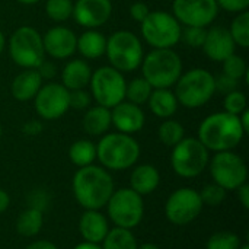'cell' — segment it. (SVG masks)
<instances>
[{"mask_svg": "<svg viewBox=\"0 0 249 249\" xmlns=\"http://www.w3.org/2000/svg\"><path fill=\"white\" fill-rule=\"evenodd\" d=\"M217 6L233 13L245 12L249 7V0H216Z\"/></svg>", "mask_w": 249, "mask_h": 249, "instance_id": "obj_41", "label": "cell"}, {"mask_svg": "<svg viewBox=\"0 0 249 249\" xmlns=\"http://www.w3.org/2000/svg\"><path fill=\"white\" fill-rule=\"evenodd\" d=\"M206 28L203 26H187L184 32H181V38L187 42V45L193 48H201L206 39Z\"/></svg>", "mask_w": 249, "mask_h": 249, "instance_id": "obj_38", "label": "cell"}, {"mask_svg": "<svg viewBox=\"0 0 249 249\" xmlns=\"http://www.w3.org/2000/svg\"><path fill=\"white\" fill-rule=\"evenodd\" d=\"M222 64H223V74H226L232 79H236V80L242 79L245 76V73L248 71L245 60L235 53L232 55H229L228 58H225L222 61Z\"/></svg>", "mask_w": 249, "mask_h": 249, "instance_id": "obj_35", "label": "cell"}, {"mask_svg": "<svg viewBox=\"0 0 249 249\" xmlns=\"http://www.w3.org/2000/svg\"><path fill=\"white\" fill-rule=\"evenodd\" d=\"M92 77V70L89 64L80 58L70 60L63 69V86L69 90L85 89Z\"/></svg>", "mask_w": 249, "mask_h": 249, "instance_id": "obj_23", "label": "cell"}, {"mask_svg": "<svg viewBox=\"0 0 249 249\" xmlns=\"http://www.w3.org/2000/svg\"><path fill=\"white\" fill-rule=\"evenodd\" d=\"M19 3H22V4H35V3H38L39 0H18Z\"/></svg>", "mask_w": 249, "mask_h": 249, "instance_id": "obj_52", "label": "cell"}, {"mask_svg": "<svg viewBox=\"0 0 249 249\" xmlns=\"http://www.w3.org/2000/svg\"><path fill=\"white\" fill-rule=\"evenodd\" d=\"M144 112L140 105L131 102H120L111 111V124L115 125L118 133L133 134L143 128L144 125Z\"/></svg>", "mask_w": 249, "mask_h": 249, "instance_id": "obj_18", "label": "cell"}, {"mask_svg": "<svg viewBox=\"0 0 249 249\" xmlns=\"http://www.w3.org/2000/svg\"><path fill=\"white\" fill-rule=\"evenodd\" d=\"M152 90V85L144 77H136L125 86V98L131 104L142 105L149 101Z\"/></svg>", "mask_w": 249, "mask_h": 249, "instance_id": "obj_30", "label": "cell"}, {"mask_svg": "<svg viewBox=\"0 0 249 249\" xmlns=\"http://www.w3.org/2000/svg\"><path fill=\"white\" fill-rule=\"evenodd\" d=\"M22 131L25 133V134H29V136H36V134H39L41 131H42V124L39 123V121H28L25 125H23V128H22Z\"/></svg>", "mask_w": 249, "mask_h": 249, "instance_id": "obj_44", "label": "cell"}, {"mask_svg": "<svg viewBox=\"0 0 249 249\" xmlns=\"http://www.w3.org/2000/svg\"><path fill=\"white\" fill-rule=\"evenodd\" d=\"M209 150L206 146L194 137L182 139L174 146L171 155V165L177 175L182 178H196L209 165Z\"/></svg>", "mask_w": 249, "mask_h": 249, "instance_id": "obj_8", "label": "cell"}, {"mask_svg": "<svg viewBox=\"0 0 249 249\" xmlns=\"http://www.w3.org/2000/svg\"><path fill=\"white\" fill-rule=\"evenodd\" d=\"M210 174L213 181L226 191L238 190L248 179V168L245 160L232 150L217 152L210 162Z\"/></svg>", "mask_w": 249, "mask_h": 249, "instance_id": "obj_12", "label": "cell"}, {"mask_svg": "<svg viewBox=\"0 0 249 249\" xmlns=\"http://www.w3.org/2000/svg\"><path fill=\"white\" fill-rule=\"evenodd\" d=\"M137 249H160L158 245H155V244H143V245H140V247H137Z\"/></svg>", "mask_w": 249, "mask_h": 249, "instance_id": "obj_50", "label": "cell"}, {"mask_svg": "<svg viewBox=\"0 0 249 249\" xmlns=\"http://www.w3.org/2000/svg\"><path fill=\"white\" fill-rule=\"evenodd\" d=\"M235 47L236 44L229 29L223 26H214L209 29L203 44V50L206 55L212 61H217V63H222L225 58L232 55L235 53Z\"/></svg>", "mask_w": 249, "mask_h": 249, "instance_id": "obj_19", "label": "cell"}, {"mask_svg": "<svg viewBox=\"0 0 249 249\" xmlns=\"http://www.w3.org/2000/svg\"><path fill=\"white\" fill-rule=\"evenodd\" d=\"M41 86H42V79L36 71V69H26L13 79L10 92L15 99L23 102L35 98Z\"/></svg>", "mask_w": 249, "mask_h": 249, "instance_id": "obj_21", "label": "cell"}, {"mask_svg": "<svg viewBox=\"0 0 249 249\" xmlns=\"http://www.w3.org/2000/svg\"><path fill=\"white\" fill-rule=\"evenodd\" d=\"M83 130L90 136H101L108 131L111 125V111L102 105L89 108L83 117Z\"/></svg>", "mask_w": 249, "mask_h": 249, "instance_id": "obj_25", "label": "cell"}, {"mask_svg": "<svg viewBox=\"0 0 249 249\" xmlns=\"http://www.w3.org/2000/svg\"><path fill=\"white\" fill-rule=\"evenodd\" d=\"M214 86H216V90L228 95L233 90H238V86H239V80L236 79H232L226 74H222L219 76L217 79H214Z\"/></svg>", "mask_w": 249, "mask_h": 249, "instance_id": "obj_40", "label": "cell"}, {"mask_svg": "<svg viewBox=\"0 0 249 249\" xmlns=\"http://www.w3.org/2000/svg\"><path fill=\"white\" fill-rule=\"evenodd\" d=\"M34 99L35 111L44 120H58L70 108L69 89L60 83H48L41 86Z\"/></svg>", "mask_w": 249, "mask_h": 249, "instance_id": "obj_15", "label": "cell"}, {"mask_svg": "<svg viewBox=\"0 0 249 249\" xmlns=\"http://www.w3.org/2000/svg\"><path fill=\"white\" fill-rule=\"evenodd\" d=\"M44 225L42 212L36 207H29L23 210L16 220V231L20 236L32 238L39 233Z\"/></svg>", "mask_w": 249, "mask_h": 249, "instance_id": "obj_27", "label": "cell"}, {"mask_svg": "<svg viewBox=\"0 0 249 249\" xmlns=\"http://www.w3.org/2000/svg\"><path fill=\"white\" fill-rule=\"evenodd\" d=\"M26 249H58L53 242L50 241H35L32 244H29Z\"/></svg>", "mask_w": 249, "mask_h": 249, "instance_id": "obj_46", "label": "cell"}, {"mask_svg": "<svg viewBox=\"0 0 249 249\" xmlns=\"http://www.w3.org/2000/svg\"><path fill=\"white\" fill-rule=\"evenodd\" d=\"M90 95L85 89L69 90V105L74 109H86L90 105Z\"/></svg>", "mask_w": 249, "mask_h": 249, "instance_id": "obj_39", "label": "cell"}, {"mask_svg": "<svg viewBox=\"0 0 249 249\" xmlns=\"http://www.w3.org/2000/svg\"><path fill=\"white\" fill-rule=\"evenodd\" d=\"M225 112H229L232 115H239L242 111L247 109V96L241 90H233L225 96L223 101Z\"/></svg>", "mask_w": 249, "mask_h": 249, "instance_id": "obj_37", "label": "cell"}, {"mask_svg": "<svg viewBox=\"0 0 249 249\" xmlns=\"http://www.w3.org/2000/svg\"><path fill=\"white\" fill-rule=\"evenodd\" d=\"M149 13H150V10H149L147 4H144V3H142V1L133 3L131 7H130V15H131V18H133L134 20L140 22V23L147 18Z\"/></svg>", "mask_w": 249, "mask_h": 249, "instance_id": "obj_42", "label": "cell"}, {"mask_svg": "<svg viewBox=\"0 0 249 249\" xmlns=\"http://www.w3.org/2000/svg\"><path fill=\"white\" fill-rule=\"evenodd\" d=\"M79 232L85 242L102 244L109 232L108 220L98 210H86L79 220Z\"/></svg>", "mask_w": 249, "mask_h": 249, "instance_id": "obj_20", "label": "cell"}, {"mask_svg": "<svg viewBox=\"0 0 249 249\" xmlns=\"http://www.w3.org/2000/svg\"><path fill=\"white\" fill-rule=\"evenodd\" d=\"M140 156L139 143L124 133H109L96 146V158L104 168L111 171H125L131 168Z\"/></svg>", "mask_w": 249, "mask_h": 249, "instance_id": "obj_3", "label": "cell"}, {"mask_svg": "<svg viewBox=\"0 0 249 249\" xmlns=\"http://www.w3.org/2000/svg\"><path fill=\"white\" fill-rule=\"evenodd\" d=\"M90 92L98 105L108 109L114 108L125 98V79L121 71L111 66H104L92 73L90 77Z\"/></svg>", "mask_w": 249, "mask_h": 249, "instance_id": "obj_11", "label": "cell"}, {"mask_svg": "<svg viewBox=\"0 0 249 249\" xmlns=\"http://www.w3.org/2000/svg\"><path fill=\"white\" fill-rule=\"evenodd\" d=\"M160 182V174L153 165H139L133 169L130 177V188L137 194L149 196L152 194Z\"/></svg>", "mask_w": 249, "mask_h": 249, "instance_id": "obj_22", "label": "cell"}, {"mask_svg": "<svg viewBox=\"0 0 249 249\" xmlns=\"http://www.w3.org/2000/svg\"><path fill=\"white\" fill-rule=\"evenodd\" d=\"M238 198H239V201H241V204H242V207L244 209H249V185L245 182L244 185H241L238 190Z\"/></svg>", "mask_w": 249, "mask_h": 249, "instance_id": "obj_45", "label": "cell"}, {"mask_svg": "<svg viewBox=\"0 0 249 249\" xmlns=\"http://www.w3.org/2000/svg\"><path fill=\"white\" fill-rule=\"evenodd\" d=\"M45 13L50 19L55 22L67 20L73 15V1L71 0H47Z\"/></svg>", "mask_w": 249, "mask_h": 249, "instance_id": "obj_33", "label": "cell"}, {"mask_svg": "<svg viewBox=\"0 0 249 249\" xmlns=\"http://www.w3.org/2000/svg\"><path fill=\"white\" fill-rule=\"evenodd\" d=\"M9 206H10V197L4 190L0 188V213H4L9 209Z\"/></svg>", "mask_w": 249, "mask_h": 249, "instance_id": "obj_47", "label": "cell"}, {"mask_svg": "<svg viewBox=\"0 0 249 249\" xmlns=\"http://www.w3.org/2000/svg\"><path fill=\"white\" fill-rule=\"evenodd\" d=\"M4 44H6V39H4L3 32L0 31V54H1V53H3V50H4Z\"/></svg>", "mask_w": 249, "mask_h": 249, "instance_id": "obj_51", "label": "cell"}, {"mask_svg": "<svg viewBox=\"0 0 249 249\" xmlns=\"http://www.w3.org/2000/svg\"><path fill=\"white\" fill-rule=\"evenodd\" d=\"M105 53L114 67L118 71H133L140 67L143 61V45L137 35L130 31H117L107 39Z\"/></svg>", "mask_w": 249, "mask_h": 249, "instance_id": "obj_6", "label": "cell"}, {"mask_svg": "<svg viewBox=\"0 0 249 249\" xmlns=\"http://www.w3.org/2000/svg\"><path fill=\"white\" fill-rule=\"evenodd\" d=\"M0 137H1V124H0Z\"/></svg>", "mask_w": 249, "mask_h": 249, "instance_id": "obj_54", "label": "cell"}, {"mask_svg": "<svg viewBox=\"0 0 249 249\" xmlns=\"http://www.w3.org/2000/svg\"><path fill=\"white\" fill-rule=\"evenodd\" d=\"M239 249H249L248 244H245V245H241V248Z\"/></svg>", "mask_w": 249, "mask_h": 249, "instance_id": "obj_53", "label": "cell"}, {"mask_svg": "<svg viewBox=\"0 0 249 249\" xmlns=\"http://www.w3.org/2000/svg\"><path fill=\"white\" fill-rule=\"evenodd\" d=\"M198 194H200L203 204L210 206V207H219L226 200V190L217 185L216 182L206 185Z\"/></svg>", "mask_w": 249, "mask_h": 249, "instance_id": "obj_36", "label": "cell"}, {"mask_svg": "<svg viewBox=\"0 0 249 249\" xmlns=\"http://www.w3.org/2000/svg\"><path fill=\"white\" fill-rule=\"evenodd\" d=\"M158 134H159V140L165 146L174 147L175 144H178L184 139L185 131H184V127L178 121H175V120H166V121H163L160 124Z\"/></svg>", "mask_w": 249, "mask_h": 249, "instance_id": "obj_31", "label": "cell"}, {"mask_svg": "<svg viewBox=\"0 0 249 249\" xmlns=\"http://www.w3.org/2000/svg\"><path fill=\"white\" fill-rule=\"evenodd\" d=\"M73 249H102L99 247V244H92V242H82L79 245H76Z\"/></svg>", "mask_w": 249, "mask_h": 249, "instance_id": "obj_49", "label": "cell"}, {"mask_svg": "<svg viewBox=\"0 0 249 249\" xmlns=\"http://www.w3.org/2000/svg\"><path fill=\"white\" fill-rule=\"evenodd\" d=\"M112 13L111 0H77L73 4L76 22L85 28H98L107 23Z\"/></svg>", "mask_w": 249, "mask_h": 249, "instance_id": "obj_16", "label": "cell"}, {"mask_svg": "<svg viewBox=\"0 0 249 249\" xmlns=\"http://www.w3.org/2000/svg\"><path fill=\"white\" fill-rule=\"evenodd\" d=\"M36 71L39 73V76H41V79L44 80V79H47V80H50V79H53L54 76H55V73H57V67L53 64V63H50V61H42L38 67H36Z\"/></svg>", "mask_w": 249, "mask_h": 249, "instance_id": "obj_43", "label": "cell"}, {"mask_svg": "<svg viewBox=\"0 0 249 249\" xmlns=\"http://www.w3.org/2000/svg\"><path fill=\"white\" fill-rule=\"evenodd\" d=\"M107 48V38L98 31H86L77 38V48L79 53L89 60H95L105 54Z\"/></svg>", "mask_w": 249, "mask_h": 249, "instance_id": "obj_26", "label": "cell"}, {"mask_svg": "<svg viewBox=\"0 0 249 249\" xmlns=\"http://www.w3.org/2000/svg\"><path fill=\"white\" fill-rule=\"evenodd\" d=\"M236 45L242 48L249 47V12H241L232 22L229 29Z\"/></svg>", "mask_w": 249, "mask_h": 249, "instance_id": "obj_32", "label": "cell"}, {"mask_svg": "<svg viewBox=\"0 0 249 249\" xmlns=\"http://www.w3.org/2000/svg\"><path fill=\"white\" fill-rule=\"evenodd\" d=\"M238 117H239V121H241V125H242L244 131H245V133H248L249 131V111L248 109L242 111V112H241Z\"/></svg>", "mask_w": 249, "mask_h": 249, "instance_id": "obj_48", "label": "cell"}, {"mask_svg": "<svg viewBox=\"0 0 249 249\" xmlns=\"http://www.w3.org/2000/svg\"><path fill=\"white\" fill-rule=\"evenodd\" d=\"M174 16L185 26H209L219 15L216 0H174Z\"/></svg>", "mask_w": 249, "mask_h": 249, "instance_id": "obj_14", "label": "cell"}, {"mask_svg": "<svg viewBox=\"0 0 249 249\" xmlns=\"http://www.w3.org/2000/svg\"><path fill=\"white\" fill-rule=\"evenodd\" d=\"M245 131L239 117L229 112H216L209 115L198 127V140L207 150L226 152L233 150L244 139Z\"/></svg>", "mask_w": 249, "mask_h": 249, "instance_id": "obj_2", "label": "cell"}, {"mask_svg": "<svg viewBox=\"0 0 249 249\" xmlns=\"http://www.w3.org/2000/svg\"><path fill=\"white\" fill-rule=\"evenodd\" d=\"M137 241L130 229L114 228L109 229L102 241V249H137Z\"/></svg>", "mask_w": 249, "mask_h": 249, "instance_id": "obj_29", "label": "cell"}, {"mask_svg": "<svg viewBox=\"0 0 249 249\" xmlns=\"http://www.w3.org/2000/svg\"><path fill=\"white\" fill-rule=\"evenodd\" d=\"M175 96L185 108H200L206 105L216 92L214 76L204 69H193L177 80Z\"/></svg>", "mask_w": 249, "mask_h": 249, "instance_id": "obj_5", "label": "cell"}, {"mask_svg": "<svg viewBox=\"0 0 249 249\" xmlns=\"http://www.w3.org/2000/svg\"><path fill=\"white\" fill-rule=\"evenodd\" d=\"M69 158L77 168L89 166L96 159V146L89 140H77L70 146Z\"/></svg>", "mask_w": 249, "mask_h": 249, "instance_id": "obj_28", "label": "cell"}, {"mask_svg": "<svg viewBox=\"0 0 249 249\" xmlns=\"http://www.w3.org/2000/svg\"><path fill=\"white\" fill-rule=\"evenodd\" d=\"M150 111L159 118H169L177 112L178 101L174 92L169 89H153L149 96Z\"/></svg>", "mask_w": 249, "mask_h": 249, "instance_id": "obj_24", "label": "cell"}, {"mask_svg": "<svg viewBox=\"0 0 249 249\" xmlns=\"http://www.w3.org/2000/svg\"><path fill=\"white\" fill-rule=\"evenodd\" d=\"M203 206L198 191L193 188H179L166 200L165 216L172 225L185 226L200 216Z\"/></svg>", "mask_w": 249, "mask_h": 249, "instance_id": "obj_13", "label": "cell"}, {"mask_svg": "<svg viewBox=\"0 0 249 249\" xmlns=\"http://www.w3.org/2000/svg\"><path fill=\"white\" fill-rule=\"evenodd\" d=\"M9 54L18 66L36 69L45 60L42 36L31 26L18 28L9 39Z\"/></svg>", "mask_w": 249, "mask_h": 249, "instance_id": "obj_7", "label": "cell"}, {"mask_svg": "<svg viewBox=\"0 0 249 249\" xmlns=\"http://www.w3.org/2000/svg\"><path fill=\"white\" fill-rule=\"evenodd\" d=\"M241 238L233 232H217L207 241V249H239Z\"/></svg>", "mask_w": 249, "mask_h": 249, "instance_id": "obj_34", "label": "cell"}, {"mask_svg": "<svg viewBox=\"0 0 249 249\" xmlns=\"http://www.w3.org/2000/svg\"><path fill=\"white\" fill-rule=\"evenodd\" d=\"M114 191L112 177L102 166L89 165L79 168L73 177L74 198L85 210L105 207Z\"/></svg>", "mask_w": 249, "mask_h": 249, "instance_id": "obj_1", "label": "cell"}, {"mask_svg": "<svg viewBox=\"0 0 249 249\" xmlns=\"http://www.w3.org/2000/svg\"><path fill=\"white\" fill-rule=\"evenodd\" d=\"M181 25L174 15L156 10L142 22V35L155 48H172L181 39Z\"/></svg>", "mask_w": 249, "mask_h": 249, "instance_id": "obj_10", "label": "cell"}, {"mask_svg": "<svg viewBox=\"0 0 249 249\" xmlns=\"http://www.w3.org/2000/svg\"><path fill=\"white\" fill-rule=\"evenodd\" d=\"M108 206V216L115 228L134 229L144 216L143 197L131 188H121L112 193Z\"/></svg>", "mask_w": 249, "mask_h": 249, "instance_id": "obj_9", "label": "cell"}, {"mask_svg": "<svg viewBox=\"0 0 249 249\" xmlns=\"http://www.w3.org/2000/svg\"><path fill=\"white\" fill-rule=\"evenodd\" d=\"M140 66L153 89H169L182 74V61L172 48H155L143 57Z\"/></svg>", "mask_w": 249, "mask_h": 249, "instance_id": "obj_4", "label": "cell"}, {"mask_svg": "<svg viewBox=\"0 0 249 249\" xmlns=\"http://www.w3.org/2000/svg\"><path fill=\"white\" fill-rule=\"evenodd\" d=\"M44 51L53 58L63 60L74 54L77 48V36L66 26H54L42 36Z\"/></svg>", "mask_w": 249, "mask_h": 249, "instance_id": "obj_17", "label": "cell"}]
</instances>
